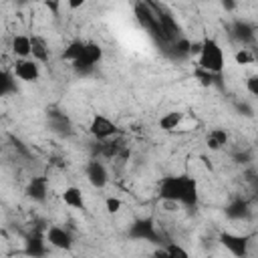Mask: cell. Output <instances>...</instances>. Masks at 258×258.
Segmentation results:
<instances>
[{
    "label": "cell",
    "instance_id": "obj_1",
    "mask_svg": "<svg viewBox=\"0 0 258 258\" xmlns=\"http://www.w3.org/2000/svg\"><path fill=\"white\" fill-rule=\"evenodd\" d=\"M198 69L206 71L210 75H220L226 67V56H224V48L220 46V42L214 36H204L202 38V52L198 56Z\"/></svg>",
    "mask_w": 258,
    "mask_h": 258
},
{
    "label": "cell",
    "instance_id": "obj_2",
    "mask_svg": "<svg viewBox=\"0 0 258 258\" xmlns=\"http://www.w3.org/2000/svg\"><path fill=\"white\" fill-rule=\"evenodd\" d=\"M187 179H189L187 173L161 177V181H159V198H161V200H169V202L181 204L183 191H185V185H187Z\"/></svg>",
    "mask_w": 258,
    "mask_h": 258
},
{
    "label": "cell",
    "instance_id": "obj_3",
    "mask_svg": "<svg viewBox=\"0 0 258 258\" xmlns=\"http://www.w3.org/2000/svg\"><path fill=\"white\" fill-rule=\"evenodd\" d=\"M87 129H89L91 137H95L97 141H103V143L109 141V139H115V135H117V131H119L117 123H115L111 117L103 115V113H95V115L91 117Z\"/></svg>",
    "mask_w": 258,
    "mask_h": 258
},
{
    "label": "cell",
    "instance_id": "obj_4",
    "mask_svg": "<svg viewBox=\"0 0 258 258\" xmlns=\"http://www.w3.org/2000/svg\"><path fill=\"white\" fill-rule=\"evenodd\" d=\"M218 242L222 248H226L234 258H246L250 248V234H238V232H220Z\"/></svg>",
    "mask_w": 258,
    "mask_h": 258
},
{
    "label": "cell",
    "instance_id": "obj_5",
    "mask_svg": "<svg viewBox=\"0 0 258 258\" xmlns=\"http://www.w3.org/2000/svg\"><path fill=\"white\" fill-rule=\"evenodd\" d=\"M101 58H103V48H101V44H97V42L89 40V42H87V46H85L83 56H81L79 60H75L71 67H73V71H75V73L85 75V73H91V71L95 69V64H99V62H101Z\"/></svg>",
    "mask_w": 258,
    "mask_h": 258
},
{
    "label": "cell",
    "instance_id": "obj_6",
    "mask_svg": "<svg viewBox=\"0 0 258 258\" xmlns=\"http://www.w3.org/2000/svg\"><path fill=\"white\" fill-rule=\"evenodd\" d=\"M44 238L48 242L50 248L54 250H62V252H69L73 248V236L67 228H60V226H48L44 230Z\"/></svg>",
    "mask_w": 258,
    "mask_h": 258
},
{
    "label": "cell",
    "instance_id": "obj_7",
    "mask_svg": "<svg viewBox=\"0 0 258 258\" xmlns=\"http://www.w3.org/2000/svg\"><path fill=\"white\" fill-rule=\"evenodd\" d=\"M12 73L24 83H36L40 79V67L34 58H16L12 64Z\"/></svg>",
    "mask_w": 258,
    "mask_h": 258
},
{
    "label": "cell",
    "instance_id": "obj_8",
    "mask_svg": "<svg viewBox=\"0 0 258 258\" xmlns=\"http://www.w3.org/2000/svg\"><path fill=\"white\" fill-rule=\"evenodd\" d=\"M85 177H87V181H89L93 187H97V189H101V187H105V185L109 183V171H107L105 163L99 161V159H91V161L87 163V167H85Z\"/></svg>",
    "mask_w": 258,
    "mask_h": 258
},
{
    "label": "cell",
    "instance_id": "obj_9",
    "mask_svg": "<svg viewBox=\"0 0 258 258\" xmlns=\"http://www.w3.org/2000/svg\"><path fill=\"white\" fill-rule=\"evenodd\" d=\"M24 191L32 202H44L48 198V177L46 175H32L28 179Z\"/></svg>",
    "mask_w": 258,
    "mask_h": 258
},
{
    "label": "cell",
    "instance_id": "obj_10",
    "mask_svg": "<svg viewBox=\"0 0 258 258\" xmlns=\"http://www.w3.org/2000/svg\"><path fill=\"white\" fill-rule=\"evenodd\" d=\"M60 202L71 210H85V194L79 185H64L60 189Z\"/></svg>",
    "mask_w": 258,
    "mask_h": 258
},
{
    "label": "cell",
    "instance_id": "obj_11",
    "mask_svg": "<svg viewBox=\"0 0 258 258\" xmlns=\"http://www.w3.org/2000/svg\"><path fill=\"white\" fill-rule=\"evenodd\" d=\"M228 141H230V133H228V129H224V127H214V129H210V131L206 133V139H204V143H206V147H208L210 151H222V149L228 145Z\"/></svg>",
    "mask_w": 258,
    "mask_h": 258
},
{
    "label": "cell",
    "instance_id": "obj_12",
    "mask_svg": "<svg viewBox=\"0 0 258 258\" xmlns=\"http://www.w3.org/2000/svg\"><path fill=\"white\" fill-rule=\"evenodd\" d=\"M10 50L16 58H32V42L28 34H14L10 40Z\"/></svg>",
    "mask_w": 258,
    "mask_h": 258
},
{
    "label": "cell",
    "instance_id": "obj_13",
    "mask_svg": "<svg viewBox=\"0 0 258 258\" xmlns=\"http://www.w3.org/2000/svg\"><path fill=\"white\" fill-rule=\"evenodd\" d=\"M183 119H185V113H183V111H179V109H173V111L163 113V115L159 117L157 125H159V129H161V131H175V129L183 123Z\"/></svg>",
    "mask_w": 258,
    "mask_h": 258
},
{
    "label": "cell",
    "instance_id": "obj_14",
    "mask_svg": "<svg viewBox=\"0 0 258 258\" xmlns=\"http://www.w3.org/2000/svg\"><path fill=\"white\" fill-rule=\"evenodd\" d=\"M30 42H32V58L40 64V62H48L50 58V48H48V42L44 40V36L40 34H32L30 36Z\"/></svg>",
    "mask_w": 258,
    "mask_h": 258
},
{
    "label": "cell",
    "instance_id": "obj_15",
    "mask_svg": "<svg viewBox=\"0 0 258 258\" xmlns=\"http://www.w3.org/2000/svg\"><path fill=\"white\" fill-rule=\"evenodd\" d=\"M85 46H87V42H85V40H79V38H77V40H71V42L64 46V50L60 52V58L73 64L75 60H79V58L83 56Z\"/></svg>",
    "mask_w": 258,
    "mask_h": 258
},
{
    "label": "cell",
    "instance_id": "obj_16",
    "mask_svg": "<svg viewBox=\"0 0 258 258\" xmlns=\"http://www.w3.org/2000/svg\"><path fill=\"white\" fill-rule=\"evenodd\" d=\"M26 254L32 256V258H42L46 254V248H48V242L46 238H40V236H30L26 240Z\"/></svg>",
    "mask_w": 258,
    "mask_h": 258
},
{
    "label": "cell",
    "instance_id": "obj_17",
    "mask_svg": "<svg viewBox=\"0 0 258 258\" xmlns=\"http://www.w3.org/2000/svg\"><path fill=\"white\" fill-rule=\"evenodd\" d=\"M163 254L165 258H191V254L179 242H167L163 246Z\"/></svg>",
    "mask_w": 258,
    "mask_h": 258
},
{
    "label": "cell",
    "instance_id": "obj_18",
    "mask_svg": "<svg viewBox=\"0 0 258 258\" xmlns=\"http://www.w3.org/2000/svg\"><path fill=\"white\" fill-rule=\"evenodd\" d=\"M234 60H236V64H240V67L254 64V62H256L254 50H250V48H238V50L234 52Z\"/></svg>",
    "mask_w": 258,
    "mask_h": 258
},
{
    "label": "cell",
    "instance_id": "obj_19",
    "mask_svg": "<svg viewBox=\"0 0 258 258\" xmlns=\"http://www.w3.org/2000/svg\"><path fill=\"white\" fill-rule=\"evenodd\" d=\"M105 210L115 216V214H119L123 210V202L119 198H115V196H107L105 198Z\"/></svg>",
    "mask_w": 258,
    "mask_h": 258
},
{
    "label": "cell",
    "instance_id": "obj_20",
    "mask_svg": "<svg viewBox=\"0 0 258 258\" xmlns=\"http://www.w3.org/2000/svg\"><path fill=\"white\" fill-rule=\"evenodd\" d=\"M173 48H175V52H177V54H181V56H189L191 40H189V38H185V36H181L177 42H173Z\"/></svg>",
    "mask_w": 258,
    "mask_h": 258
},
{
    "label": "cell",
    "instance_id": "obj_21",
    "mask_svg": "<svg viewBox=\"0 0 258 258\" xmlns=\"http://www.w3.org/2000/svg\"><path fill=\"white\" fill-rule=\"evenodd\" d=\"M244 87H246V91H248L252 97H256V99H258V75L248 77V79H246V83H244Z\"/></svg>",
    "mask_w": 258,
    "mask_h": 258
},
{
    "label": "cell",
    "instance_id": "obj_22",
    "mask_svg": "<svg viewBox=\"0 0 258 258\" xmlns=\"http://www.w3.org/2000/svg\"><path fill=\"white\" fill-rule=\"evenodd\" d=\"M200 52H202V40H191L189 56H200Z\"/></svg>",
    "mask_w": 258,
    "mask_h": 258
},
{
    "label": "cell",
    "instance_id": "obj_23",
    "mask_svg": "<svg viewBox=\"0 0 258 258\" xmlns=\"http://www.w3.org/2000/svg\"><path fill=\"white\" fill-rule=\"evenodd\" d=\"M64 6H67V8H71V10H77V8H83V6H85V2H83V0H77V2H67Z\"/></svg>",
    "mask_w": 258,
    "mask_h": 258
},
{
    "label": "cell",
    "instance_id": "obj_24",
    "mask_svg": "<svg viewBox=\"0 0 258 258\" xmlns=\"http://www.w3.org/2000/svg\"><path fill=\"white\" fill-rule=\"evenodd\" d=\"M222 8L224 10H234L236 8V2H222Z\"/></svg>",
    "mask_w": 258,
    "mask_h": 258
}]
</instances>
